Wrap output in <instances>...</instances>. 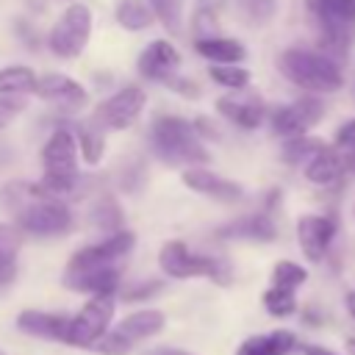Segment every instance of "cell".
<instances>
[{
  "label": "cell",
  "instance_id": "6da1fadb",
  "mask_svg": "<svg viewBox=\"0 0 355 355\" xmlns=\"http://www.w3.org/2000/svg\"><path fill=\"white\" fill-rule=\"evenodd\" d=\"M0 197L22 233L61 236L72 227V211L67 208V202L47 194L39 183H8Z\"/></svg>",
  "mask_w": 355,
  "mask_h": 355
},
{
  "label": "cell",
  "instance_id": "7a4b0ae2",
  "mask_svg": "<svg viewBox=\"0 0 355 355\" xmlns=\"http://www.w3.org/2000/svg\"><path fill=\"white\" fill-rule=\"evenodd\" d=\"M280 72L311 94H333L344 83V72L333 55L311 47H286L277 58Z\"/></svg>",
  "mask_w": 355,
  "mask_h": 355
},
{
  "label": "cell",
  "instance_id": "3957f363",
  "mask_svg": "<svg viewBox=\"0 0 355 355\" xmlns=\"http://www.w3.org/2000/svg\"><path fill=\"white\" fill-rule=\"evenodd\" d=\"M150 147L158 161L169 166H202L208 161V150L200 141L194 125L180 116H158L150 128Z\"/></svg>",
  "mask_w": 355,
  "mask_h": 355
},
{
  "label": "cell",
  "instance_id": "277c9868",
  "mask_svg": "<svg viewBox=\"0 0 355 355\" xmlns=\"http://www.w3.org/2000/svg\"><path fill=\"white\" fill-rule=\"evenodd\" d=\"M78 139L75 130L69 128H55L47 139V144L42 147V180L39 186L53 194V197H64L78 186Z\"/></svg>",
  "mask_w": 355,
  "mask_h": 355
},
{
  "label": "cell",
  "instance_id": "5b68a950",
  "mask_svg": "<svg viewBox=\"0 0 355 355\" xmlns=\"http://www.w3.org/2000/svg\"><path fill=\"white\" fill-rule=\"evenodd\" d=\"M327 55H347L355 44V0H305Z\"/></svg>",
  "mask_w": 355,
  "mask_h": 355
},
{
  "label": "cell",
  "instance_id": "8992f818",
  "mask_svg": "<svg viewBox=\"0 0 355 355\" xmlns=\"http://www.w3.org/2000/svg\"><path fill=\"white\" fill-rule=\"evenodd\" d=\"M158 266L164 275L186 280V277H208L219 286H227L233 280V269L219 255H202L189 250L183 241H166L158 252Z\"/></svg>",
  "mask_w": 355,
  "mask_h": 355
},
{
  "label": "cell",
  "instance_id": "52a82bcc",
  "mask_svg": "<svg viewBox=\"0 0 355 355\" xmlns=\"http://www.w3.org/2000/svg\"><path fill=\"white\" fill-rule=\"evenodd\" d=\"M164 324H166V316L158 308L133 311L108 330V336L94 347V352H100V355H130L139 341H147V338L158 336L164 330Z\"/></svg>",
  "mask_w": 355,
  "mask_h": 355
},
{
  "label": "cell",
  "instance_id": "ba28073f",
  "mask_svg": "<svg viewBox=\"0 0 355 355\" xmlns=\"http://www.w3.org/2000/svg\"><path fill=\"white\" fill-rule=\"evenodd\" d=\"M116 302L114 297H89L69 319V336L67 344L78 347V349H94L111 330V319H114Z\"/></svg>",
  "mask_w": 355,
  "mask_h": 355
},
{
  "label": "cell",
  "instance_id": "9c48e42d",
  "mask_svg": "<svg viewBox=\"0 0 355 355\" xmlns=\"http://www.w3.org/2000/svg\"><path fill=\"white\" fill-rule=\"evenodd\" d=\"M133 244H136V236L130 230H119L114 236H105L97 244H86V247H80L69 258V263L64 269V277H78V275L97 272V269L122 266V261L128 258V252L133 250Z\"/></svg>",
  "mask_w": 355,
  "mask_h": 355
},
{
  "label": "cell",
  "instance_id": "30bf717a",
  "mask_svg": "<svg viewBox=\"0 0 355 355\" xmlns=\"http://www.w3.org/2000/svg\"><path fill=\"white\" fill-rule=\"evenodd\" d=\"M89 36H92V11L80 3H75L53 25V31L47 36V47L58 58H75L83 53Z\"/></svg>",
  "mask_w": 355,
  "mask_h": 355
},
{
  "label": "cell",
  "instance_id": "8fae6325",
  "mask_svg": "<svg viewBox=\"0 0 355 355\" xmlns=\"http://www.w3.org/2000/svg\"><path fill=\"white\" fill-rule=\"evenodd\" d=\"M322 116H324V103L316 94H305L272 111V130L286 141L300 139L308 136V130H313L322 122Z\"/></svg>",
  "mask_w": 355,
  "mask_h": 355
},
{
  "label": "cell",
  "instance_id": "7c38bea8",
  "mask_svg": "<svg viewBox=\"0 0 355 355\" xmlns=\"http://www.w3.org/2000/svg\"><path fill=\"white\" fill-rule=\"evenodd\" d=\"M144 103H147V94L141 86H122L116 94H111L108 100H103L97 105V111L92 114L105 130H122L128 125H133L139 119V114L144 111Z\"/></svg>",
  "mask_w": 355,
  "mask_h": 355
},
{
  "label": "cell",
  "instance_id": "4fadbf2b",
  "mask_svg": "<svg viewBox=\"0 0 355 355\" xmlns=\"http://www.w3.org/2000/svg\"><path fill=\"white\" fill-rule=\"evenodd\" d=\"M336 219L327 214H302L297 219V244L302 250V255L316 263L324 258V252L330 250L333 239H336Z\"/></svg>",
  "mask_w": 355,
  "mask_h": 355
},
{
  "label": "cell",
  "instance_id": "5bb4252c",
  "mask_svg": "<svg viewBox=\"0 0 355 355\" xmlns=\"http://www.w3.org/2000/svg\"><path fill=\"white\" fill-rule=\"evenodd\" d=\"M36 94L64 114H75L89 103L86 89L75 78H67V75H44L36 86Z\"/></svg>",
  "mask_w": 355,
  "mask_h": 355
},
{
  "label": "cell",
  "instance_id": "9a60e30c",
  "mask_svg": "<svg viewBox=\"0 0 355 355\" xmlns=\"http://www.w3.org/2000/svg\"><path fill=\"white\" fill-rule=\"evenodd\" d=\"M183 183L197 191V194H205L211 200H219V202H239L244 197V189L230 180V178H222L205 166H189L183 169Z\"/></svg>",
  "mask_w": 355,
  "mask_h": 355
},
{
  "label": "cell",
  "instance_id": "2e32d148",
  "mask_svg": "<svg viewBox=\"0 0 355 355\" xmlns=\"http://www.w3.org/2000/svg\"><path fill=\"white\" fill-rule=\"evenodd\" d=\"M216 111L230 119L233 125L244 128V130H255L263 116H266V105L258 94H250V92H236V94H227V97H219L216 100Z\"/></svg>",
  "mask_w": 355,
  "mask_h": 355
},
{
  "label": "cell",
  "instance_id": "e0dca14e",
  "mask_svg": "<svg viewBox=\"0 0 355 355\" xmlns=\"http://www.w3.org/2000/svg\"><path fill=\"white\" fill-rule=\"evenodd\" d=\"M69 319L67 313H55V311H22L17 316V327L33 338H47V341H58L67 344L69 336Z\"/></svg>",
  "mask_w": 355,
  "mask_h": 355
},
{
  "label": "cell",
  "instance_id": "ac0fdd59",
  "mask_svg": "<svg viewBox=\"0 0 355 355\" xmlns=\"http://www.w3.org/2000/svg\"><path fill=\"white\" fill-rule=\"evenodd\" d=\"M180 67V53L175 50V44H169L166 39H155L147 44V50L139 55V72L150 80H161L166 83L169 78H175Z\"/></svg>",
  "mask_w": 355,
  "mask_h": 355
},
{
  "label": "cell",
  "instance_id": "d6986e66",
  "mask_svg": "<svg viewBox=\"0 0 355 355\" xmlns=\"http://www.w3.org/2000/svg\"><path fill=\"white\" fill-rule=\"evenodd\" d=\"M294 349H300L297 333L288 330V327H277V330H269V333L247 336L236 347V355H291Z\"/></svg>",
  "mask_w": 355,
  "mask_h": 355
},
{
  "label": "cell",
  "instance_id": "ffe728a7",
  "mask_svg": "<svg viewBox=\"0 0 355 355\" xmlns=\"http://www.w3.org/2000/svg\"><path fill=\"white\" fill-rule=\"evenodd\" d=\"M216 239H239V241H275L277 227L269 214H247L222 227H216Z\"/></svg>",
  "mask_w": 355,
  "mask_h": 355
},
{
  "label": "cell",
  "instance_id": "44dd1931",
  "mask_svg": "<svg viewBox=\"0 0 355 355\" xmlns=\"http://www.w3.org/2000/svg\"><path fill=\"white\" fill-rule=\"evenodd\" d=\"M347 169H349V161H347L333 144H324V147L302 166L308 183H313V186H333Z\"/></svg>",
  "mask_w": 355,
  "mask_h": 355
},
{
  "label": "cell",
  "instance_id": "7402d4cb",
  "mask_svg": "<svg viewBox=\"0 0 355 355\" xmlns=\"http://www.w3.org/2000/svg\"><path fill=\"white\" fill-rule=\"evenodd\" d=\"M194 50L211 64H241L247 58V47L230 36H205L194 42Z\"/></svg>",
  "mask_w": 355,
  "mask_h": 355
},
{
  "label": "cell",
  "instance_id": "603a6c76",
  "mask_svg": "<svg viewBox=\"0 0 355 355\" xmlns=\"http://www.w3.org/2000/svg\"><path fill=\"white\" fill-rule=\"evenodd\" d=\"M19 247H22V230L17 225H0V294L17 277Z\"/></svg>",
  "mask_w": 355,
  "mask_h": 355
},
{
  "label": "cell",
  "instance_id": "cb8c5ba5",
  "mask_svg": "<svg viewBox=\"0 0 355 355\" xmlns=\"http://www.w3.org/2000/svg\"><path fill=\"white\" fill-rule=\"evenodd\" d=\"M103 130H105V128H103L94 116H89L86 122H80V125L75 128V139H78L80 158H83L89 166L100 164V158H103V150H105V133H103Z\"/></svg>",
  "mask_w": 355,
  "mask_h": 355
},
{
  "label": "cell",
  "instance_id": "d4e9b609",
  "mask_svg": "<svg viewBox=\"0 0 355 355\" xmlns=\"http://www.w3.org/2000/svg\"><path fill=\"white\" fill-rule=\"evenodd\" d=\"M36 86H39V78L28 67L11 64V67L0 69V97H14L17 100L19 94L36 92Z\"/></svg>",
  "mask_w": 355,
  "mask_h": 355
},
{
  "label": "cell",
  "instance_id": "484cf974",
  "mask_svg": "<svg viewBox=\"0 0 355 355\" xmlns=\"http://www.w3.org/2000/svg\"><path fill=\"white\" fill-rule=\"evenodd\" d=\"M153 8L147 0H119L116 6V22L125 31H144L153 25Z\"/></svg>",
  "mask_w": 355,
  "mask_h": 355
},
{
  "label": "cell",
  "instance_id": "4316f807",
  "mask_svg": "<svg viewBox=\"0 0 355 355\" xmlns=\"http://www.w3.org/2000/svg\"><path fill=\"white\" fill-rule=\"evenodd\" d=\"M89 219L94 222V227H100V230H105L108 236H114V233H119L122 230V208H119V202L114 200V197H100L94 205H92V211H89Z\"/></svg>",
  "mask_w": 355,
  "mask_h": 355
},
{
  "label": "cell",
  "instance_id": "83f0119b",
  "mask_svg": "<svg viewBox=\"0 0 355 355\" xmlns=\"http://www.w3.org/2000/svg\"><path fill=\"white\" fill-rule=\"evenodd\" d=\"M305 283H308V269H305L302 263L283 258V261H277V263L272 266V286L286 288V291H297V288L305 286Z\"/></svg>",
  "mask_w": 355,
  "mask_h": 355
},
{
  "label": "cell",
  "instance_id": "f1b7e54d",
  "mask_svg": "<svg viewBox=\"0 0 355 355\" xmlns=\"http://www.w3.org/2000/svg\"><path fill=\"white\" fill-rule=\"evenodd\" d=\"M261 300H263L266 313L275 316V319H288L291 313H297V291H286V288L269 286Z\"/></svg>",
  "mask_w": 355,
  "mask_h": 355
},
{
  "label": "cell",
  "instance_id": "f546056e",
  "mask_svg": "<svg viewBox=\"0 0 355 355\" xmlns=\"http://www.w3.org/2000/svg\"><path fill=\"white\" fill-rule=\"evenodd\" d=\"M208 75H211V80H216L219 86L233 89V92H241L250 86V72L239 64H214V67H208Z\"/></svg>",
  "mask_w": 355,
  "mask_h": 355
},
{
  "label": "cell",
  "instance_id": "4dcf8cb0",
  "mask_svg": "<svg viewBox=\"0 0 355 355\" xmlns=\"http://www.w3.org/2000/svg\"><path fill=\"white\" fill-rule=\"evenodd\" d=\"M322 147H324V144H322L319 139H313V136L288 139V141L283 144V161H286V164H302V166H305Z\"/></svg>",
  "mask_w": 355,
  "mask_h": 355
},
{
  "label": "cell",
  "instance_id": "1f68e13d",
  "mask_svg": "<svg viewBox=\"0 0 355 355\" xmlns=\"http://www.w3.org/2000/svg\"><path fill=\"white\" fill-rule=\"evenodd\" d=\"M155 19L169 31V33H178L180 28V14H183V0H147Z\"/></svg>",
  "mask_w": 355,
  "mask_h": 355
},
{
  "label": "cell",
  "instance_id": "d6a6232c",
  "mask_svg": "<svg viewBox=\"0 0 355 355\" xmlns=\"http://www.w3.org/2000/svg\"><path fill=\"white\" fill-rule=\"evenodd\" d=\"M219 0H200L197 11H194V33L197 39H205V36H214V25H216V11H219Z\"/></svg>",
  "mask_w": 355,
  "mask_h": 355
},
{
  "label": "cell",
  "instance_id": "836d02e7",
  "mask_svg": "<svg viewBox=\"0 0 355 355\" xmlns=\"http://www.w3.org/2000/svg\"><path fill=\"white\" fill-rule=\"evenodd\" d=\"M239 6L255 25H266L277 14V0H239Z\"/></svg>",
  "mask_w": 355,
  "mask_h": 355
},
{
  "label": "cell",
  "instance_id": "e575fe53",
  "mask_svg": "<svg viewBox=\"0 0 355 355\" xmlns=\"http://www.w3.org/2000/svg\"><path fill=\"white\" fill-rule=\"evenodd\" d=\"M333 147L349 161V169H352V164H355V116H352L349 122H344V125L336 130Z\"/></svg>",
  "mask_w": 355,
  "mask_h": 355
},
{
  "label": "cell",
  "instance_id": "d590c367",
  "mask_svg": "<svg viewBox=\"0 0 355 355\" xmlns=\"http://www.w3.org/2000/svg\"><path fill=\"white\" fill-rule=\"evenodd\" d=\"M161 291V283L158 280H147V283H139V286H133L130 291H125V300H147V297H153V294H158Z\"/></svg>",
  "mask_w": 355,
  "mask_h": 355
},
{
  "label": "cell",
  "instance_id": "8d00e7d4",
  "mask_svg": "<svg viewBox=\"0 0 355 355\" xmlns=\"http://www.w3.org/2000/svg\"><path fill=\"white\" fill-rule=\"evenodd\" d=\"M19 111H22V103H19V100H14V97H0V130H3Z\"/></svg>",
  "mask_w": 355,
  "mask_h": 355
},
{
  "label": "cell",
  "instance_id": "74e56055",
  "mask_svg": "<svg viewBox=\"0 0 355 355\" xmlns=\"http://www.w3.org/2000/svg\"><path fill=\"white\" fill-rule=\"evenodd\" d=\"M300 352H302V355H341V352L327 349V347H322V344H300Z\"/></svg>",
  "mask_w": 355,
  "mask_h": 355
},
{
  "label": "cell",
  "instance_id": "f35d334b",
  "mask_svg": "<svg viewBox=\"0 0 355 355\" xmlns=\"http://www.w3.org/2000/svg\"><path fill=\"white\" fill-rule=\"evenodd\" d=\"M144 355H194V352H186L178 347H155V349H147Z\"/></svg>",
  "mask_w": 355,
  "mask_h": 355
},
{
  "label": "cell",
  "instance_id": "ab89813d",
  "mask_svg": "<svg viewBox=\"0 0 355 355\" xmlns=\"http://www.w3.org/2000/svg\"><path fill=\"white\" fill-rule=\"evenodd\" d=\"M344 308H347V313L355 319V288H349V291L344 294Z\"/></svg>",
  "mask_w": 355,
  "mask_h": 355
},
{
  "label": "cell",
  "instance_id": "60d3db41",
  "mask_svg": "<svg viewBox=\"0 0 355 355\" xmlns=\"http://www.w3.org/2000/svg\"><path fill=\"white\" fill-rule=\"evenodd\" d=\"M11 161V147H6V144H0V166H6Z\"/></svg>",
  "mask_w": 355,
  "mask_h": 355
},
{
  "label": "cell",
  "instance_id": "b9f144b4",
  "mask_svg": "<svg viewBox=\"0 0 355 355\" xmlns=\"http://www.w3.org/2000/svg\"><path fill=\"white\" fill-rule=\"evenodd\" d=\"M352 216H355V205H352Z\"/></svg>",
  "mask_w": 355,
  "mask_h": 355
},
{
  "label": "cell",
  "instance_id": "7bdbcfd3",
  "mask_svg": "<svg viewBox=\"0 0 355 355\" xmlns=\"http://www.w3.org/2000/svg\"><path fill=\"white\" fill-rule=\"evenodd\" d=\"M352 172H355V164H352Z\"/></svg>",
  "mask_w": 355,
  "mask_h": 355
},
{
  "label": "cell",
  "instance_id": "ee69618b",
  "mask_svg": "<svg viewBox=\"0 0 355 355\" xmlns=\"http://www.w3.org/2000/svg\"><path fill=\"white\" fill-rule=\"evenodd\" d=\"M0 355H6V352H3V349H0Z\"/></svg>",
  "mask_w": 355,
  "mask_h": 355
}]
</instances>
